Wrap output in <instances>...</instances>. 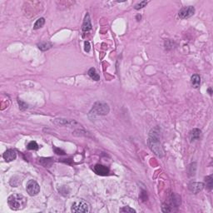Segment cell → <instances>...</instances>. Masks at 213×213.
<instances>
[{
	"label": "cell",
	"mask_w": 213,
	"mask_h": 213,
	"mask_svg": "<svg viewBox=\"0 0 213 213\" xmlns=\"http://www.w3.org/2000/svg\"><path fill=\"white\" fill-rule=\"evenodd\" d=\"M8 207L13 211L22 210L27 206V198L22 194L15 193L8 197Z\"/></svg>",
	"instance_id": "1"
},
{
	"label": "cell",
	"mask_w": 213,
	"mask_h": 213,
	"mask_svg": "<svg viewBox=\"0 0 213 213\" xmlns=\"http://www.w3.org/2000/svg\"><path fill=\"white\" fill-rule=\"evenodd\" d=\"M148 146L150 149L155 153L159 157H162L164 155V150L161 142L158 140V137L155 134H151L150 137L148 138Z\"/></svg>",
	"instance_id": "2"
},
{
	"label": "cell",
	"mask_w": 213,
	"mask_h": 213,
	"mask_svg": "<svg viewBox=\"0 0 213 213\" xmlns=\"http://www.w3.org/2000/svg\"><path fill=\"white\" fill-rule=\"evenodd\" d=\"M71 211L72 212L87 213L89 212V205L88 202L83 200H77L73 202Z\"/></svg>",
	"instance_id": "3"
},
{
	"label": "cell",
	"mask_w": 213,
	"mask_h": 213,
	"mask_svg": "<svg viewBox=\"0 0 213 213\" xmlns=\"http://www.w3.org/2000/svg\"><path fill=\"white\" fill-rule=\"evenodd\" d=\"M109 107L107 103H97L94 104L93 109L91 111V114H96V115H107L109 112Z\"/></svg>",
	"instance_id": "4"
},
{
	"label": "cell",
	"mask_w": 213,
	"mask_h": 213,
	"mask_svg": "<svg viewBox=\"0 0 213 213\" xmlns=\"http://www.w3.org/2000/svg\"><path fill=\"white\" fill-rule=\"evenodd\" d=\"M26 190L30 196H36L40 191V186L38 185V183L36 181L29 180L27 181V186H26Z\"/></svg>",
	"instance_id": "5"
},
{
	"label": "cell",
	"mask_w": 213,
	"mask_h": 213,
	"mask_svg": "<svg viewBox=\"0 0 213 213\" xmlns=\"http://www.w3.org/2000/svg\"><path fill=\"white\" fill-rule=\"evenodd\" d=\"M195 13V8L193 6H186V7H183L180 9V11L178 13V15L182 19H186L189 18L191 16H193Z\"/></svg>",
	"instance_id": "6"
},
{
	"label": "cell",
	"mask_w": 213,
	"mask_h": 213,
	"mask_svg": "<svg viewBox=\"0 0 213 213\" xmlns=\"http://www.w3.org/2000/svg\"><path fill=\"white\" fill-rule=\"evenodd\" d=\"M3 157L5 160L6 162H13L14 161L17 157V153L15 150L13 149H8L5 153H4Z\"/></svg>",
	"instance_id": "7"
},
{
	"label": "cell",
	"mask_w": 213,
	"mask_h": 213,
	"mask_svg": "<svg viewBox=\"0 0 213 213\" xmlns=\"http://www.w3.org/2000/svg\"><path fill=\"white\" fill-rule=\"evenodd\" d=\"M93 171L95 172V173L100 176H107L109 173V169L107 167L101 165V164H97L93 167Z\"/></svg>",
	"instance_id": "8"
},
{
	"label": "cell",
	"mask_w": 213,
	"mask_h": 213,
	"mask_svg": "<svg viewBox=\"0 0 213 213\" xmlns=\"http://www.w3.org/2000/svg\"><path fill=\"white\" fill-rule=\"evenodd\" d=\"M204 187V184L202 182H193L191 183L189 185V190L194 193V194H197L199 191H201Z\"/></svg>",
	"instance_id": "9"
},
{
	"label": "cell",
	"mask_w": 213,
	"mask_h": 213,
	"mask_svg": "<svg viewBox=\"0 0 213 213\" xmlns=\"http://www.w3.org/2000/svg\"><path fill=\"white\" fill-rule=\"evenodd\" d=\"M91 29H92L91 19H90L89 14L87 13V15L85 16V18H84V21H83V24H82V31L83 32H88Z\"/></svg>",
	"instance_id": "10"
},
{
	"label": "cell",
	"mask_w": 213,
	"mask_h": 213,
	"mask_svg": "<svg viewBox=\"0 0 213 213\" xmlns=\"http://www.w3.org/2000/svg\"><path fill=\"white\" fill-rule=\"evenodd\" d=\"M201 133L202 131L200 129H197V128H194L193 130H191L190 134H189V139H190V142H194L196 140H198L199 137H201Z\"/></svg>",
	"instance_id": "11"
},
{
	"label": "cell",
	"mask_w": 213,
	"mask_h": 213,
	"mask_svg": "<svg viewBox=\"0 0 213 213\" xmlns=\"http://www.w3.org/2000/svg\"><path fill=\"white\" fill-rule=\"evenodd\" d=\"M191 82L193 88H198L200 87V84H201V77L197 74H194L193 76H191Z\"/></svg>",
	"instance_id": "12"
},
{
	"label": "cell",
	"mask_w": 213,
	"mask_h": 213,
	"mask_svg": "<svg viewBox=\"0 0 213 213\" xmlns=\"http://www.w3.org/2000/svg\"><path fill=\"white\" fill-rule=\"evenodd\" d=\"M88 76L90 77L92 79L95 80V81H98V80H100V76H99L98 73L97 72L96 69H95L94 67H92V68H90V69L88 70Z\"/></svg>",
	"instance_id": "13"
},
{
	"label": "cell",
	"mask_w": 213,
	"mask_h": 213,
	"mask_svg": "<svg viewBox=\"0 0 213 213\" xmlns=\"http://www.w3.org/2000/svg\"><path fill=\"white\" fill-rule=\"evenodd\" d=\"M38 47L41 51H47L53 47V44L50 42H41L40 44H38Z\"/></svg>",
	"instance_id": "14"
},
{
	"label": "cell",
	"mask_w": 213,
	"mask_h": 213,
	"mask_svg": "<svg viewBox=\"0 0 213 213\" xmlns=\"http://www.w3.org/2000/svg\"><path fill=\"white\" fill-rule=\"evenodd\" d=\"M39 163L42 164L44 167H49L53 163V159L52 158H40L39 159Z\"/></svg>",
	"instance_id": "15"
},
{
	"label": "cell",
	"mask_w": 213,
	"mask_h": 213,
	"mask_svg": "<svg viewBox=\"0 0 213 213\" xmlns=\"http://www.w3.org/2000/svg\"><path fill=\"white\" fill-rule=\"evenodd\" d=\"M44 23H45V19H44V18H38V20L35 22L33 28L34 29H38V28L43 27L44 25Z\"/></svg>",
	"instance_id": "16"
},
{
	"label": "cell",
	"mask_w": 213,
	"mask_h": 213,
	"mask_svg": "<svg viewBox=\"0 0 213 213\" xmlns=\"http://www.w3.org/2000/svg\"><path fill=\"white\" fill-rule=\"evenodd\" d=\"M205 182L207 184V186L208 187L209 190H212L213 186V180H212V176H208L205 178Z\"/></svg>",
	"instance_id": "17"
},
{
	"label": "cell",
	"mask_w": 213,
	"mask_h": 213,
	"mask_svg": "<svg viewBox=\"0 0 213 213\" xmlns=\"http://www.w3.org/2000/svg\"><path fill=\"white\" fill-rule=\"evenodd\" d=\"M27 149H29V150H38L39 147H38L37 142L32 141V142H30L28 144H27Z\"/></svg>",
	"instance_id": "18"
},
{
	"label": "cell",
	"mask_w": 213,
	"mask_h": 213,
	"mask_svg": "<svg viewBox=\"0 0 213 213\" xmlns=\"http://www.w3.org/2000/svg\"><path fill=\"white\" fill-rule=\"evenodd\" d=\"M148 4V1H142V2H140V3H138L137 4H136L134 8H135V9L138 10V9H141V8H144V7L147 5Z\"/></svg>",
	"instance_id": "19"
},
{
	"label": "cell",
	"mask_w": 213,
	"mask_h": 213,
	"mask_svg": "<svg viewBox=\"0 0 213 213\" xmlns=\"http://www.w3.org/2000/svg\"><path fill=\"white\" fill-rule=\"evenodd\" d=\"M120 212H136V211L132 208L128 207H124L123 208H121Z\"/></svg>",
	"instance_id": "20"
},
{
	"label": "cell",
	"mask_w": 213,
	"mask_h": 213,
	"mask_svg": "<svg viewBox=\"0 0 213 213\" xmlns=\"http://www.w3.org/2000/svg\"><path fill=\"white\" fill-rule=\"evenodd\" d=\"M172 207H170L169 205H167V204H163L162 205V211L163 212H171L172 210Z\"/></svg>",
	"instance_id": "21"
},
{
	"label": "cell",
	"mask_w": 213,
	"mask_h": 213,
	"mask_svg": "<svg viewBox=\"0 0 213 213\" xmlns=\"http://www.w3.org/2000/svg\"><path fill=\"white\" fill-rule=\"evenodd\" d=\"M54 151H55V153H57V154H58V155H65V152H64V151H63L62 149L54 148Z\"/></svg>",
	"instance_id": "22"
},
{
	"label": "cell",
	"mask_w": 213,
	"mask_h": 213,
	"mask_svg": "<svg viewBox=\"0 0 213 213\" xmlns=\"http://www.w3.org/2000/svg\"><path fill=\"white\" fill-rule=\"evenodd\" d=\"M18 103H19V106H20V108H21V109H26V108H27V104L23 103L22 101H19V100H18Z\"/></svg>",
	"instance_id": "23"
},
{
	"label": "cell",
	"mask_w": 213,
	"mask_h": 213,
	"mask_svg": "<svg viewBox=\"0 0 213 213\" xmlns=\"http://www.w3.org/2000/svg\"><path fill=\"white\" fill-rule=\"evenodd\" d=\"M84 46H85L84 50L88 53V52L90 51V44H89V42H85V43H84Z\"/></svg>",
	"instance_id": "24"
},
{
	"label": "cell",
	"mask_w": 213,
	"mask_h": 213,
	"mask_svg": "<svg viewBox=\"0 0 213 213\" xmlns=\"http://www.w3.org/2000/svg\"><path fill=\"white\" fill-rule=\"evenodd\" d=\"M208 91L210 92V94H212V89H211V88H209V89H208Z\"/></svg>",
	"instance_id": "25"
}]
</instances>
